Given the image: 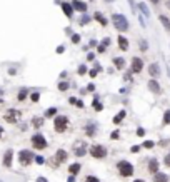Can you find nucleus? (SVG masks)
Listing matches in <instances>:
<instances>
[{
  "label": "nucleus",
  "instance_id": "nucleus-1",
  "mask_svg": "<svg viewBox=\"0 0 170 182\" xmlns=\"http://www.w3.org/2000/svg\"><path fill=\"white\" fill-rule=\"evenodd\" d=\"M110 20H112V25L117 29V32H119V34H123V32H127V30L130 29V24H128L127 17H125L123 13H117V12L112 13Z\"/></svg>",
  "mask_w": 170,
  "mask_h": 182
},
{
  "label": "nucleus",
  "instance_id": "nucleus-2",
  "mask_svg": "<svg viewBox=\"0 0 170 182\" xmlns=\"http://www.w3.org/2000/svg\"><path fill=\"white\" fill-rule=\"evenodd\" d=\"M67 127H68L67 115H57V117H53V129H55V132L62 134V132L67 130Z\"/></svg>",
  "mask_w": 170,
  "mask_h": 182
},
{
  "label": "nucleus",
  "instance_id": "nucleus-3",
  "mask_svg": "<svg viewBox=\"0 0 170 182\" xmlns=\"http://www.w3.org/2000/svg\"><path fill=\"white\" fill-rule=\"evenodd\" d=\"M48 142L47 139L43 137V134H40V132H37V134H34L32 136V147L37 149V150H43V149H47Z\"/></svg>",
  "mask_w": 170,
  "mask_h": 182
},
{
  "label": "nucleus",
  "instance_id": "nucleus-4",
  "mask_svg": "<svg viewBox=\"0 0 170 182\" xmlns=\"http://www.w3.org/2000/svg\"><path fill=\"white\" fill-rule=\"evenodd\" d=\"M117 169H119V174L122 177H130L133 174V165L128 161H120L119 164H117Z\"/></svg>",
  "mask_w": 170,
  "mask_h": 182
},
{
  "label": "nucleus",
  "instance_id": "nucleus-5",
  "mask_svg": "<svg viewBox=\"0 0 170 182\" xmlns=\"http://www.w3.org/2000/svg\"><path fill=\"white\" fill-rule=\"evenodd\" d=\"M90 155L94 157V159H105L107 157V149L100 144H95L90 147Z\"/></svg>",
  "mask_w": 170,
  "mask_h": 182
},
{
  "label": "nucleus",
  "instance_id": "nucleus-6",
  "mask_svg": "<svg viewBox=\"0 0 170 182\" xmlns=\"http://www.w3.org/2000/svg\"><path fill=\"white\" fill-rule=\"evenodd\" d=\"M34 159L35 157H34V154H32V150H20V152H18V161H20L22 165H29Z\"/></svg>",
  "mask_w": 170,
  "mask_h": 182
},
{
  "label": "nucleus",
  "instance_id": "nucleus-7",
  "mask_svg": "<svg viewBox=\"0 0 170 182\" xmlns=\"http://www.w3.org/2000/svg\"><path fill=\"white\" fill-rule=\"evenodd\" d=\"M130 70L133 74H140L144 70V60L140 57H132V62H130Z\"/></svg>",
  "mask_w": 170,
  "mask_h": 182
},
{
  "label": "nucleus",
  "instance_id": "nucleus-8",
  "mask_svg": "<svg viewBox=\"0 0 170 182\" xmlns=\"http://www.w3.org/2000/svg\"><path fill=\"white\" fill-rule=\"evenodd\" d=\"M147 87H149V90H150L152 94H155V95L162 94V85L158 84L157 79H150V80L147 82Z\"/></svg>",
  "mask_w": 170,
  "mask_h": 182
},
{
  "label": "nucleus",
  "instance_id": "nucleus-9",
  "mask_svg": "<svg viewBox=\"0 0 170 182\" xmlns=\"http://www.w3.org/2000/svg\"><path fill=\"white\" fill-rule=\"evenodd\" d=\"M18 115H20V112H18V110L10 109V110H7V114L4 115V119L9 124H15V122H17V119H18Z\"/></svg>",
  "mask_w": 170,
  "mask_h": 182
},
{
  "label": "nucleus",
  "instance_id": "nucleus-10",
  "mask_svg": "<svg viewBox=\"0 0 170 182\" xmlns=\"http://www.w3.org/2000/svg\"><path fill=\"white\" fill-rule=\"evenodd\" d=\"M117 45H119V49L122 52H127L128 50V38L125 37V35L119 34V37H117Z\"/></svg>",
  "mask_w": 170,
  "mask_h": 182
},
{
  "label": "nucleus",
  "instance_id": "nucleus-11",
  "mask_svg": "<svg viewBox=\"0 0 170 182\" xmlns=\"http://www.w3.org/2000/svg\"><path fill=\"white\" fill-rule=\"evenodd\" d=\"M149 74L152 79H158L160 77V65H158V62H152L149 65Z\"/></svg>",
  "mask_w": 170,
  "mask_h": 182
},
{
  "label": "nucleus",
  "instance_id": "nucleus-12",
  "mask_svg": "<svg viewBox=\"0 0 170 182\" xmlns=\"http://www.w3.org/2000/svg\"><path fill=\"white\" fill-rule=\"evenodd\" d=\"M72 5H73V9H75V12L87 13V10H89L87 4H85V2H82V0H72Z\"/></svg>",
  "mask_w": 170,
  "mask_h": 182
},
{
  "label": "nucleus",
  "instance_id": "nucleus-13",
  "mask_svg": "<svg viewBox=\"0 0 170 182\" xmlns=\"http://www.w3.org/2000/svg\"><path fill=\"white\" fill-rule=\"evenodd\" d=\"M62 10H64V13L67 15L68 18H73V12H75V9H73L72 4H68V2H62Z\"/></svg>",
  "mask_w": 170,
  "mask_h": 182
},
{
  "label": "nucleus",
  "instance_id": "nucleus-14",
  "mask_svg": "<svg viewBox=\"0 0 170 182\" xmlns=\"http://www.w3.org/2000/svg\"><path fill=\"white\" fill-rule=\"evenodd\" d=\"M112 64H114V67L117 69V70H123L127 62H125L123 57H114V59H112Z\"/></svg>",
  "mask_w": 170,
  "mask_h": 182
},
{
  "label": "nucleus",
  "instance_id": "nucleus-15",
  "mask_svg": "<svg viewBox=\"0 0 170 182\" xmlns=\"http://www.w3.org/2000/svg\"><path fill=\"white\" fill-rule=\"evenodd\" d=\"M73 152H75L77 157H84L85 152H87V149H85L84 142H75V149H73Z\"/></svg>",
  "mask_w": 170,
  "mask_h": 182
},
{
  "label": "nucleus",
  "instance_id": "nucleus-16",
  "mask_svg": "<svg viewBox=\"0 0 170 182\" xmlns=\"http://www.w3.org/2000/svg\"><path fill=\"white\" fill-rule=\"evenodd\" d=\"M67 157H68V154H67V150H64V149H59V150L55 152V159H57L59 164L65 162V161H67Z\"/></svg>",
  "mask_w": 170,
  "mask_h": 182
},
{
  "label": "nucleus",
  "instance_id": "nucleus-17",
  "mask_svg": "<svg viewBox=\"0 0 170 182\" xmlns=\"http://www.w3.org/2000/svg\"><path fill=\"white\" fill-rule=\"evenodd\" d=\"M85 134L89 137H94L95 134H97V125L92 122H87V125H85Z\"/></svg>",
  "mask_w": 170,
  "mask_h": 182
},
{
  "label": "nucleus",
  "instance_id": "nucleus-18",
  "mask_svg": "<svg viewBox=\"0 0 170 182\" xmlns=\"http://www.w3.org/2000/svg\"><path fill=\"white\" fill-rule=\"evenodd\" d=\"M169 181H170V177L167 174L160 172V170L157 174H153V182H169Z\"/></svg>",
  "mask_w": 170,
  "mask_h": 182
},
{
  "label": "nucleus",
  "instance_id": "nucleus-19",
  "mask_svg": "<svg viewBox=\"0 0 170 182\" xmlns=\"http://www.w3.org/2000/svg\"><path fill=\"white\" fill-rule=\"evenodd\" d=\"M12 159H13V150L9 149V150L5 152V155H4V165L5 167H10V165H12Z\"/></svg>",
  "mask_w": 170,
  "mask_h": 182
},
{
  "label": "nucleus",
  "instance_id": "nucleus-20",
  "mask_svg": "<svg viewBox=\"0 0 170 182\" xmlns=\"http://www.w3.org/2000/svg\"><path fill=\"white\" fill-rule=\"evenodd\" d=\"M94 18H95V20H97L102 27H107V25H108V20H107V17H103V15H102V12H95V13H94Z\"/></svg>",
  "mask_w": 170,
  "mask_h": 182
},
{
  "label": "nucleus",
  "instance_id": "nucleus-21",
  "mask_svg": "<svg viewBox=\"0 0 170 182\" xmlns=\"http://www.w3.org/2000/svg\"><path fill=\"white\" fill-rule=\"evenodd\" d=\"M149 172L150 174H157L158 172V161L157 159H150L149 161Z\"/></svg>",
  "mask_w": 170,
  "mask_h": 182
},
{
  "label": "nucleus",
  "instance_id": "nucleus-22",
  "mask_svg": "<svg viewBox=\"0 0 170 182\" xmlns=\"http://www.w3.org/2000/svg\"><path fill=\"white\" fill-rule=\"evenodd\" d=\"M82 169V165L78 164V162H73V164L68 165V172H70V175H77V174L80 172Z\"/></svg>",
  "mask_w": 170,
  "mask_h": 182
},
{
  "label": "nucleus",
  "instance_id": "nucleus-23",
  "mask_svg": "<svg viewBox=\"0 0 170 182\" xmlns=\"http://www.w3.org/2000/svg\"><path fill=\"white\" fill-rule=\"evenodd\" d=\"M92 107H94L95 112H102V110H103V104L98 100V95H94V102H92Z\"/></svg>",
  "mask_w": 170,
  "mask_h": 182
},
{
  "label": "nucleus",
  "instance_id": "nucleus-24",
  "mask_svg": "<svg viewBox=\"0 0 170 182\" xmlns=\"http://www.w3.org/2000/svg\"><path fill=\"white\" fill-rule=\"evenodd\" d=\"M125 115H127V112H125V110H120V112H119V114H115L114 115V119H112V122H114V124H120V122H122V120H123V119H125Z\"/></svg>",
  "mask_w": 170,
  "mask_h": 182
},
{
  "label": "nucleus",
  "instance_id": "nucleus-25",
  "mask_svg": "<svg viewBox=\"0 0 170 182\" xmlns=\"http://www.w3.org/2000/svg\"><path fill=\"white\" fill-rule=\"evenodd\" d=\"M158 20L162 22V25H163V29L167 30V32H170V20L167 15H158Z\"/></svg>",
  "mask_w": 170,
  "mask_h": 182
},
{
  "label": "nucleus",
  "instance_id": "nucleus-26",
  "mask_svg": "<svg viewBox=\"0 0 170 182\" xmlns=\"http://www.w3.org/2000/svg\"><path fill=\"white\" fill-rule=\"evenodd\" d=\"M57 117V107H50V109L45 110V119H52Z\"/></svg>",
  "mask_w": 170,
  "mask_h": 182
},
{
  "label": "nucleus",
  "instance_id": "nucleus-27",
  "mask_svg": "<svg viewBox=\"0 0 170 182\" xmlns=\"http://www.w3.org/2000/svg\"><path fill=\"white\" fill-rule=\"evenodd\" d=\"M57 87H59L60 92H67L68 87H70V84H68L67 80H62V82H59V85H57Z\"/></svg>",
  "mask_w": 170,
  "mask_h": 182
},
{
  "label": "nucleus",
  "instance_id": "nucleus-28",
  "mask_svg": "<svg viewBox=\"0 0 170 182\" xmlns=\"http://www.w3.org/2000/svg\"><path fill=\"white\" fill-rule=\"evenodd\" d=\"M138 10L144 13L145 17H150V10H149V7H147L145 4H138Z\"/></svg>",
  "mask_w": 170,
  "mask_h": 182
},
{
  "label": "nucleus",
  "instance_id": "nucleus-29",
  "mask_svg": "<svg viewBox=\"0 0 170 182\" xmlns=\"http://www.w3.org/2000/svg\"><path fill=\"white\" fill-rule=\"evenodd\" d=\"M32 124H34V127H35V129L42 127V125H43V119H42V117H34Z\"/></svg>",
  "mask_w": 170,
  "mask_h": 182
},
{
  "label": "nucleus",
  "instance_id": "nucleus-30",
  "mask_svg": "<svg viewBox=\"0 0 170 182\" xmlns=\"http://www.w3.org/2000/svg\"><path fill=\"white\" fill-rule=\"evenodd\" d=\"M90 20H92V17H89L87 13H82V18L78 20V24H80V25H87Z\"/></svg>",
  "mask_w": 170,
  "mask_h": 182
},
{
  "label": "nucleus",
  "instance_id": "nucleus-31",
  "mask_svg": "<svg viewBox=\"0 0 170 182\" xmlns=\"http://www.w3.org/2000/svg\"><path fill=\"white\" fill-rule=\"evenodd\" d=\"M27 95H29V90H27V89H22L20 90V92H18V95H17V99H18V100H25V99H27Z\"/></svg>",
  "mask_w": 170,
  "mask_h": 182
},
{
  "label": "nucleus",
  "instance_id": "nucleus-32",
  "mask_svg": "<svg viewBox=\"0 0 170 182\" xmlns=\"http://www.w3.org/2000/svg\"><path fill=\"white\" fill-rule=\"evenodd\" d=\"M163 125H170V109L163 112Z\"/></svg>",
  "mask_w": 170,
  "mask_h": 182
},
{
  "label": "nucleus",
  "instance_id": "nucleus-33",
  "mask_svg": "<svg viewBox=\"0 0 170 182\" xmlns=\"http://www.w3.org/2000/svg\"><path fill=\"white\" fill-rule=\"evenodd\" d=\"M87 72H89V70H87V65H84V64L78 65V69H77V74H78V75H85Z\"/></svg>",
  "mask_w": 170,
  "mask_h": 182
},
{
  "label": "nucleus",
  "instance_id": "nucleus-34",
  "mask_svg": "<svg viewBox=\"0 0 170 182\" xmlns=\"http://www.w3.org/2000/svg\"><path fill=\"white\" fill-rule=\"evenodd\" d=\"M142 147H144V149H153V147H155V142H153V140H144Z\"/></svg>",
  "mask_w": 170,
  "mask_h": 182
},
{
  "label": "nucleus",
  "instance_id": "nucleus-35",
  "mask_svg": "<svg viewBox=\"0 0 170 182\" xmlns=\"http://www.w3.org/2000/svg\"><path fill=\"white\" fill-rule=\"evenodd\" d=\"M132 70H127V72H125V74H123V80H125V82H130V80H132Z\"/></svg>",
  "mask_w": 170,
  "mask_h": 182
},
{
  "label": "nucleus",
  "instance_id": "nucleus-36",
  "mask_svg": "<svg viewBox=\"0 0 170 182\" xmlns=\"http://www.w3.org/2000/svg\"><path fill=\"white\" fill-rule=\"evenodd\" d=\"M80 40H82V37L78 34H72V43L77 45V43H80Z\"/></svg>",
  "mask_w": 170,
  "mask_h": 182
},
{
  "label": "nucleus",
  "instance_id": "nucleus-37",
  "mask_svg": "<svg viewBox=\"0 0 170 182\" xmlns=\"http://www.w3.org/2000/svg\"><path fill=\"white\" fill-rule=\"evenodd\" d=\"M138 43H140V50H142V52H145L147 49H149V43L145 42L144 38H140V42H138Z\"/></svg>",
  "mask_w": 170,
  "mask_h": 182
},
{
  "label": "nucleus",
  "instance_id": "nucleus-38",
  "mask_svg": "<svg viewBox=\"0 0 170 182\" xmlns=\"http://www.w3.org/2000/svg\"><path fill=\"white\" fill-rule=\"evenodd\" d=\"M30 99H32V102H38L40 100V92H32Z\"/></svg>",
  "mask_w": 170,
  "mask_h": 182
},
{
  "label": "nucleus",
  "instance_id": "nucleus-39",
  "mask_svg": "<svg viewBox=\"0 0 170 182\" xmlns=\"http://www.w3.org/2000/svg\"><path fill=\"white\" fill-rule=\"evenodd\" d=\"M135 134H137V136H138V137H145V134H147V130H145L144 127H138V129H137V132H135Z\"/></svg>",
  "mask_w": 170,
  "mask_h": 182
},
{
  "label": "nucleus",
  "instance_id": "nucleus-40",
  "mask_svg": "<svg viewBox=\"0 0 170 182\" xmlns=\"http://www.w3.org/2000/svg\"><path fill=\"white\" fill-rule=\"evenodd\" d=\"M35 162H37L38 165L45 164V157H42V155H35Z\"/></svg>",
  "mask_w": 170,
  "mask_h": 182
},
{
  "label": "nucleus",
  "instance_id": "nucleus-41",
  "mask_svg": "<svg viewBox=\"0 0 170 182\" xmlns=\"http://www.w3.org/2000/svg\"><path fill=\"white\" fill-rule=\"evenodd\" d=\"M110 139H112V140H117V139H120V132H119V130H114V132L110 134Z\"/></svg>",
  "mask_w": 170,
  "mask_h": 182
},
{
  "label": "nucleus",
  "instance_id": "nucleus-42",
  "mask_svg": "<svg viewBox=\"0 0 170 182\" xmlns=\"http://www.w3.org/2000/svg\"><path fill=\"white\" fill-rule=\"evenodd\" d=\"M85 182H100V181H98L95 175H87V177H85Z\"/></svg>",
  "mask_w": 170,
  "mask_h": 182
},
{
  "label": "nucleus",
  "instance_id": "nucleus-43",
  "mask_svg": "<svg viewBox=\"0 0 170 182\" xmlns=\"http://www.w3.org/2000/svg\"><path fill=\"white\" fill-rule=\"evenodd\" d=\"M105 50H107V47L103 45V43H98V47H97V52H98V54H105Z\"/></svg>",
  "mask_w": 170,
  "mask_h": 182
},
{
  "label": "nucleus",
  "instance_id": "nucleus-44",
  "mask_svg": "<svg viewBox=\"0 0 170 182\" xmlns=\"http://www.w3.org/2000/svg\"><path fill=\"white\" fill-rule=\"evenodd\" d=\"M170 144V140L169 139H163V140H158V145H160V147H167V145Z\"/></svg>",
  "mask_w": 170,
  "mask_h": 182
},
{
  "label": "nucleus",
  "instance_id": "nucleus-45",
  "mask_svg": "<svg viewBox=\"0 0 170 182\" xmlns=\"http://www.w3.org/2000/svg\"><path fill=\"white\" fill-rule=\"evenodd\" d=\"M75 107H78V109H84V107H85L84 100H82V99H77V102H75Z\"/></svg>",
  "mask_w": 170,
  "mask_h": 182
},
{
  "label": "nucleus",
  "instance_id": "nucleus-46",
  "mask_svg": "<svg viewBox=\"0 0 170 182\" xmlns=\"http://www.w3.org/2000/svg\"><path fill=\"white\" fill-rule=\"evenodd\" d=\"M97 74H98V70H97V69H90V70H89V75L90 77H92V79H94V77H97Z\"/></svg>",
  "mask_w": 170,
  "mask_h": 182
},
{
  "label": "nucleus",
  "instance_id": "nucleus-47",
  "mask_svg": "<svg viewBox=\"0 0 170 182\" xmlns=\"http://www.w3.org/2000/svg\"><path fill=\"white\" fill-rule=\"evenodd\" d=\"M87 60H89V62H94V60H95V54H94V52H89V54H87Z\"/></svg>",
  "mask_w": 170,
  "mask_h": 182
},
{
  "label": "nucleus",
  "instance_id": "nucleus-48",
  "mask_svg": "<svg viewBox=\"0 0 170 182\" xmlns=\"http://www.w3.org/2000/svg\"><path fill=\"white\" fill-rule=\"evenodd\" d=\"M95 90V84H92V82H90L89 85H87V92H94Z\"/></svg>",
  "mask_w": 170,
  "mask_h": 182
},
{
  "label": "nucleus",
  "instance_id": "nucleus-49",
  "mask_svg": "<svg viewBox=\"0 0 170 182\" xmlns=\"http://www.w3.org/2000/svg\"><path fill=\"white\" fill-rule=\"evenodd\" d=\"M100 43H103L105 47H108V45H110V38H108V37H105V38L102 40V42H100Z\"/></svg>",
  "mask_w": 170,
  "mask_h": 182
},
{
  "label": "nucleus",
  "instance_id": "nucleus-50",
  "mask_svg": "<svg viewBox=\"0 0 170 182\" xmlns=\"http://www.w3.org/2000/svg\"><path fill=\"white\" fill-rule=\"evenodd\" d=\"M65 52V45H59L57 47V54H64Z\"/></svg>",
  "mask_w": 170,
  "mask_h": 182
},
{
  "label": "nucleus",
  "instance_id": "nucleus-51",
  "mask_svg": "<svg viewBox=\"0 0 170 182\" xmlns=\"http://www.w3.org/2000/svg\"><path fill=\"white\" fill-rule=\"evenodd\" d=\"M163 162H165V165H167V167H170V152L165 155V161H163Z\"/></svg>",
  "mask_w": 170,
  "mask_h": 182
},
{
  "label": "nucleus",
  "instance_id": "nucleus-52",
  "mask_svg": "<svg viewBox=\"0 0 170 182\" xmlns=\"http://www.w3.org/2000/svg\"><path fill=\"white\" fill-rule=\"evenodd\" d=\"M89 45H90V47H98V42H97V40H94V38H92V40H90V42H89Z\"/></svg>",
  "mask_w": 170,
  "mask_h": 182
},
{
  "label": "nucleus",
  "instance_id": "nucleus-53",
  "mask_svg": "<svg viewBox=\"0 0 170 182\" xmlns=\"http://www.w3.org/2000/svg\"><path fill=\"white\" fill-rule=\"evenodd\" d=\"M130 150H132L133 154H137V152H138V150H140V145H133V147L130 149Z\"/></svg>",
  "mask_w": 170,
  "mask_h": 182
},
{
  "label": "nucleus",
  "instance_id": "nucleus-54",
  "mask_svg": "<svg viewBox=\"0 0 170 182\" xmlns=\"http://www.w3.org/2000/svg\"><path fill=\"white\" fill-rule=\"evenodd\" d=\"M75 102H77V97H70V99H68V104H73V105H75Z\"/></svg>",
  "mask_w": 170,
  "mask_h": 182
},
{
  "label": "nucleus",
  "instance_id": "nucleus-55",
  "mask_svg": "<svg viewBox=\"0 0 170 182\" xmlns=\"http://www.w3.org/2000/svg\"><path fill=\"white\" fill-rule=\"evenodd\" d=\"M35 182H48V181H47V179H45V177H38Z\"/></svg>",
  "mask_w": 170,
  "mask_h": 182
},
{
  "label": "nucleus",
  "instance_id": "nucleus-56",
  "mask_svg": "<svg viewBox=\"0 0 170 182\" xmlns=\"http://www.w3.org/2000/svg\"><path fill=\"white\" fill-rule=\"evenodd\" d=\"M67 75H68L67 72H62V74H60V79H62V80H65V77H67Z\"/></svg>",
  "mask_w": 170,
  "mask_h": 182
},
{
  "label": "nucleus",
  "instance_id": "nucleus-57",
  "mask_svg": "<svg viewBox=\"0 0 170 182\" xmlns=\"http://www.w3.org/2000/svg\"><path fill=\"white\" fill-rule=\"evenodd\" d=\"M67 181H68V182H75V175H70V177H68Z\"/></svg>",
  "mask_w": 170,
  "mask_h": 182
},
{
  "label": "nucleus",
  "instance_id": "nucleus-58",
  "mask_svg": "<svg viewBox=\"0 0 170 182\" xmlns=\"http://www.w3.org/2000/svg\"><path fill=\"white\" fill-rule=\"evenodd\" d=\"M150 2H152L153 5H158V4H160V0H150Z\"/></svg>",
  "mask_w": 170,
  "mask_h": 182
},
{
  "label": "nucleus",
  "instance_id": "nucleus-59",
  "mask_svg": "<svg viewBox=\"0 0 170 182\" xmlns=\"http://www.w3.org/2000/svg\"><path fill=\"white\" fill-rule=\"evenodd\" d=\"M133 182H145V181H142V179H135Z\"/></svg>",
  "mask_w": 170,
  "mask_h": 182
},
{
  "label": "nucleus",
  "instance_id": "nucleus-60",
  "mask_svg": "<svg viewBox=\"0 0 170 182\" xmlns=\"http://www.w3.org/2000/svg\"><path fill=\"white\" fill-rule=\"evenodd\" d=\"M2 132H4V129L0 127V139H2Z\"/></svg>",
  "mask_w": 170,
  "mask_h": 182
},
{
  "label": "nucleus",
  "instance_id": "nucleus-61",
  "mask_svg": "<svg viewBox=\"0 0 170 182\" xmlns=\"http://www.w3.org/2000/svg\"><path fill=\"white\" fill-rule=\"evenodd\" d=\"M167 7H169V9H170V0H169V2H167Z\"/></svg>",
  "mask_w": 170,
  "mask_h": 182
},
{
  "label": "nucleus",
  "instance_id": "nucleus-62",
  "mask_svg": "<svg viewBox=\"0 0 170 182\" xmlns=\"http://www.w3.org/2000/svg\"><path fill=\"white\" fill-rule=\"evenodd\" d=\"M107 2H112V0H107Z\"/></svg>",
  "mask_w": 170,
  "mask_h": 182
}]
</instances>
